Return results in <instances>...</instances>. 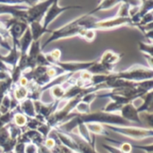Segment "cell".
<instances>
[{
	"instance_id": "7c38bea8",
	"label": "cell",
	"mask_w": 153,
	"mask_h": 153,
	"mask_svg": "<svg viewBox=\"0 0 153 153\" xmlns=\"http://www.w3.org/2000/svg\"><path fill=\"white\" fill-rule=\"evenodd\" d=\"M87 129L89 131V133H92L94 134H106L108 135V133L105 130V128L98 123H91V124H86Z\"/></svg>"
},
{
	"instance_id": "7402d4cb",
	"label": "cell",
	"mask_w": 153,
	"mask_h": 153,
	"mask_svg": "<svg viewBox=\"0 0 153 153\" xmlns=\"http://www.w3.org/2000/svg\"><path fill=\"white\" fill-rule=\"evenodd\" d=\"M102 146H103L106 150H108L110 153H123L121 152V151H120L117 148H116V147L108 146V145H106V144H102Z\"/></svg>"
},
{
	"instance_id": "d6986e66",
	"label": "cell",
	"mask_w": 153,
	"mask_h": 153,
	"mask_svg": "<svg viewBox=\"0 0 153 153\" xmlns=\"http://www.w3.org/2000/svg\"><path fill=\"white\" fill-rule=\"evenodd\" d=\"M95 36H96V34H95L94 30H87V31L84 32V34L82 35V37H83L85 40H87L88 41H93L94 38H95Z\"/></svg>"
},
{
	"instance_id": "ffe728a7",
	"label": "cell",
	"mask_w": 153,
	"mask_h": 153,
	"mask_svg": "<svg viewBox=\"0 0 153 153\" xmlns=\"http://www.w3.org/2000/svg\"><path fill=\"white\" fill-rule=\"evenodd\" d=\"M25 153H38V147L33 143H29L25 146Z\"/></svg>"
},
{
	"instance_id": "52a82bcc",
	"label": "cell",
	"mask_w": 153,
	"mask_h": 153,
	"mask_svg": "<svg viewBox=\"0 0 153 153\" xmlns=\"http://www.w3.org/2000/svg\"><path fill=\"white\" fill-rule=\"evenodd\" d=\"M120 112H121L120 116L122 118H124L125 120H126L128 122H131V123L136 122V123H139V124H142V121L140 120L137 109L131 103L125 105L122 107V109L120 110Z\"/></svg>"
},
{
	"instance_id": "3957f363",
	"label": "cell",
	"mask_w": 153,
	"mask_h": 153,
	"mask_svg": "<svg viewBox=\"0 0 153 153\" xmlns=\"http://www.w3.org/2000/svg\"><path fill=\"white\" fill-rule=\"evenodd\" d=\"M108 129L118 133L120 134H123L130 139H135V140H141L147 137H152V129H144V128H138L134 126H110L106 125Z\"/></svg>"
},
{
	"instance_id": "7a4b0ae2",
	"label": "cell",
	"mask_w": 153,
	"mask_h": 153,
	"mask_svg": "<svg viewBox=\"0 0 153 153\" xmlns=\"http://www.w3.org/2000/svg\"><path fill=\"white\" fill-rule=\"evenodd\" d=\"M113 76L116 78H120V79H125L128 81H145V80H150L152 79L153 72L152 69L151 68H146L143 65L135 64L129 68L127 70L119 72V73H113Z\"/></svg>"
},
{
	"instance_id": "9c48e42d",
	"label": "cell",
	"mask_w": 153,
	"mask_h": 153,
	"mask_svg": "<svg viewBox=\"0 0 153 153\" xmlns=\"http://www.w3.org/2000/svg\"><path fill=\"white\" fill-rule=\"evenodd\" d=\"M19 107H20V112L23 114L25 116H27L28 118H35L36 113L33 106V101L26 98L25 100L21 102Z\"/></svg>"
},
{
	"instance_id": "8992f818",
	"label": "cell",
	"mask_w": 153,
	"mask_h": 153,
	"mask_svg": "<svg viewBox=\"0 0 153 153\" xmlns=\"http://www.w3.org/2000/svg\"><path fill=\"white\" fill-rule=\"evenodd\" d=\"M95 62L96 61H91V62H74V61L60 62V61H56L52 65L60 68L65 73L74 74V73L82 72L84 70H88Z\"/></svg>"
},
{
	"instance_id": "5bb4252c",
	"label": "cell",
	"mask_w": 153,
	"mask_h": 153,
	"mask_svg": "<svg viewBox=\"0 0 153 153\" xmlns=\"http://www.w3.org/2000/svg\"><path fill=\"white\" fill-rule=\"evenodd\" d=\"M13 122H14V124L19 127V128H22L23 126L26 125L27 122H28V117L25 116L23 114H22L20 111L19 112H16L13 115Z\"/></svg>"
},
{
	"instance_id": "ba28073f",
	"label": "cell",
	"mask_w": 153,
	"mask_h": 153,
	"mask_svg": "<svg viewBox=\"0 0 153 153\" xmlns=\"http://www.w3.org/2000/svg\"><path fill=\"white\" fill-rule=\"evenodd\" d=\"M122 55H118L111 50H107L103 53L100 62L104 65L108 69H109L111 72H113V69H112V65H114L115 63L118 62L121 59Z\"/></svg>"
},
{
	"instance_id": "2e32d148",
	"label": "cell",
	"mask_w": 153,
	"mask_h": 153,
	"mask_svg": "<svg viewBox=\"0 0 153 153\" xmlns=\"http://www.w3.org/2000/svg\"><path fill=\"white\" fill-rule=\"evenodd\" d=\"M79 115H88L91 113V107H90V105L89 104H86L84 102H82L80 101L76 106L74 107V109Z\"/></svg>"
},
{
	"instance_id": "6da1fadb",
	"label": "cell",
	"mask_w": 153,
	"mask_h": 153,
	"mask_svg": "<svg viewBox=\"0 0 153 153\" xmlns=\"http://www.w3.org/2000/svg\"><path fill=\"white\" fill-rule=\"evenodd\" d=\"M81 123L83 124H91V123H98V124H118V125H126L131 126L133 123L128 122L122 118L120 115L116 114L106 113L103 111H95L93 113H90L84 115L78 116Z\"/></svg>"
},
{
	"instance_id": "4fadbf2b",
	"label": "cell",
	"mask_w": 153,
	"mask_h": 153,
	"mask_svg": "<svg viewBox=\"0 0 153 153\" xmlns=\"http://www.w3.org/2000/svg\"><path fill=\"white\" fill-rule=\"evenodd\" d=\"M65 91L66 90L61 85H56V86H54V87H50L51 96L57 99V100H60V99L63 98V96L65 94Z\"/></svg>"
},
{
	"instance_id": "9a60e30c",
	"label": "cell",
	"mask_w": 153,
	"mask_h": 153,
	"mask_svg": "<svg viewBox=\"0 0 153 153\" xmlns=\"http://www.w3.org/2000/svg\"><path fill=\"white\" fill-rule=\"evenodd\" d=\"M118 3H120L119 1H103L101 2L97 8H95L92 12L89 13L90 14H92L96 12H98L99 10H108L110 8H113L115 5H117Z\"/></svg>"
},
{
	"instance_id": "30bf717a",
	"label": "cell",
	"mask_w": 153,
	"mask_h": 153,
	"mask_svg": "<svg viewBox=\"0 0 153 153\" xmlns=\"http://www.w3.org/2000/svg\"><path fill=\"white\" fill-rule=\"evenodd\" d=\"M29 28L30 30L33 41H39V38L46 32L43 30L40 22H33V23H30V27Z\"/></svg>"
},
{
	"instance_id": "e0dca14e",
	"label": "cell",
	"mask_w": 153,
	"mask_h": 153,
	"mask_svg": "<svg viewBox=\"0 0 153 153\" xmlns=\"http://www.w3.org/2000/svg\"><path fill=\"white\" fill-rule=\"evenodd\" d=\"M51 130H52V128H51L48 124H47L45 123V124H42L40 126H39L38 129H37L36 131H38V132L42 135L43 138H46V137L48 136V133H49Z\"/></svg>"
},
{
	"instance_id": "5b68a950",
	"label": "cell",
	"mask_w": 153,
	"mask_h": 153,
	"mask_svg": "<svg viewBox=\"0 0 153 153\" xmlns=\"http://www.w3.org/2000/svg\"><path fill=\"white\" fill-rule=\"evenodd\" d=\"M75 8H82V6H77V5H73V6H66V7H59L57 5V1H53L52 5L48 7V9L47 10L43 19H42V28L45 32H48L47 27L48 26V24L57 16L59 15L61 13H63L65 10H69V9H75Z\"/></svg>"
},
{
	"instance_id": "44dd1931",
	"label": "cell",
	"mask_w": 153,
	"mask_h": 153,
	"mask_svg": "<svg viewBox=\"0 0 153 153\" xmlns=\"http://www.w3.org/2000/svg\"><path fill=\"white\" fill-rule=\"evenodd\" d=\"M14 153H25V144L17 142L14 147Z\"/></svg>"
},
{
	"instance_id": "ac0fdd59",
	"label": "cell",
	"mask_w": 153,
	"mask_h": 153,
	"mask_svg": "<svg viewBox=\"0 0 153 153\" xmlns=\"http://www.w3.org/2000/svg\"><path fill=\"white\" fill-rule=\"evenodd\" d=\"M140 50L144 53L148 54L150 57H152V44H145L143 42H140Z\"/></svg>"
},
{
	"instance_id": "277c9868",
	"label": "cell",
	"mask_w": 153,
	"mask_h": 153,
	"mask_svg": "<svg viewBox=\"0 0 153 153\" xmlns=\"http://www.w3.org/2000/svg\"><path fill=\"white\" fill-rule=\"evenodd\" d=\"M53 1H44L35 5H32L27 10V23H31L33 22H40L42 21L47 10L52 5Z\"/></svg>"
},
{
	"instance_id": "8fae6325",
	"label": "cell",
	"mask_w": 153,
	"mask_h": 153,
	"mask_svg": "<svg viewBox=\"0 0 153 153\" xmlns=\"http://www.w3.org/2000/svg\"><path fill=\"white\" fill-rule=\"evenodd\" d=\"M13 85L14 87V88H13V97L19 103L25 100L27 98V96H28V94H29L28 89L26 87H21L19 85L17 86V84H13Z\"/></svg>"
}]
</instances>
